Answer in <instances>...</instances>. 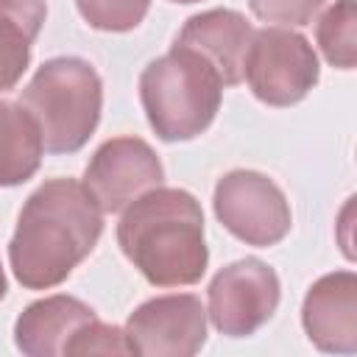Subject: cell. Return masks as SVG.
<instances>
[{
    "label": "cell",
    "mask_w": 357,
    "mask_h": 357,
    "mask_svg": "<svg viewBox=\"0 0 357 357\" xmlns=\"http://www.w3.org/2000/svg\"><path fill=\"white\" fill-rule=\"evenodd\" d=\"M215 209L223 226L251 245H271L290 229L284 195L259 173H229L218 184Z\"/></svg>",
    "instance_id": "cell-6"
},
{
    "label": "cell",
    "mask_w": 357,
    "mask_h": 357,
    "mask_svg": "<svg viewBox=\"0 0 357 357\" xmlns=\"http://www.w3.org/2000/svg\"><path fill=\"white\" fill-rule=\"evenodd\" d=\"M42 20L45 0H0V89L22 75Z\"/></svg>",
    "instance_id": "cell-13"
},
{
    "label": "cell",
    "mask_w": 357,
    "mask_h": 357,
    "mask_svg": "<svg viewBox=\"0 0 357 357\" xmlns=\"http://www.w3.org/2000/svg\"><path fill=\"white\" fill-rule=\"evenodd\" d=\"M89 321H95L89 307L67 296H53L22 312L17 321V343L28 354H64Z\"/></svg>",
    "instance_id": "cell-11"
},
{
    "label": "cell",
    "mask_w": 357,
    "mask_h": 357,
    "mask_svg": "<svg viewBox=\"0 0 357 357\" xmlns=\"http://www.w3.org/2000/svg\"><path fill=\"white\" fill-rule=\"evenodd\" d=\"M251 25L234 11H206L192 17L178 42L181 47L198 53L223 84H237L245 70V53L251 45Z\"/></svg>",
    "instance_id": "cell-10"
},
{
    "label": "cell",
    "mask_w": 357,
    "mask_h": 357,
    "mask_svg": "<svg viewBox=\"0 0 357 357\" xmlns=\"http://www.w3.org/2000/svg\"><path fill=\"white\" fill-rule=\"evenodd\" d=\"M131 351L192 354L204 343V310L192 296H165L139 307L126 332Z\"/></svg>",
    "instance_id": "cell-9"
},
{
    "label": "cell",
    "mask_w": 357,
    "mask_h": 357,
    "mask_svg": "<svg viewBox=\"0 0 357 357\" xmlns=\"http://www.w3.org/2000/svg\"><path fill=\"white\" fill-rule=\"evenodd\" d=\"M20 106L39 126L42 145L47 151H75L98 123L100 81L86 61L56 59L33 75Z\"/></svg>",
    "instance_id": "cell-4"
},
{
    "label": "cell",
    "mask_w": 357,
    "mask_h": 357,
    "mask_svg": "<svg viewBox=\"0 0 357 357\" xmlns=\"http://www.w3.org/2000/svg\"><path fill=\"white\" fill-rule=\"evenodd\" d=\"M178 3H192V0H178Z\"/></svg>",
    "instance_id": "cell-19"
},
{
    "label": "cell",
    "mask_w": 357,
    "mask_h": 357,
    "mask_svg": "<svg viewBox=\"0 0 357 357\" xmlns=\"http://www.w3.org/2000/svg\"><path fill=\"white\" fill-rule=\"evenodd\" d=\"M304 324L324 349L354 346V276H326L312 287L304 304Z\"/></svg>",
    "instance_id": "cell-12"
},
{
    "label": "cell",
    "mask_w": 357,
    "mask_h": 357,
    "mask_svg": "<svg viewBox=\"0 0 357 357\" xmlns=\"http://www.w3.org/2000/svg\"><path fill=\"white\" fill-rule=\"evenodd\" d=\"M254 95L273 106H287L307 95L315 84L318 64L310 45L282 28H268L251 36L245 70Z\"/></svg>",
    "instance_id": "cell-5"
},
{
    "label": "cell",
    "mask_w": 357,
    "mask_h": 357,
    "mask_svg": "<svg viewBox=\"0 0 357 357\" xmlns=\"http://www.w3.org/2000/svg\"><path fill=\"white\" fill-rule=\"evenodd\" d=\"M318 42L326 59L337 67L354 64V3L340 0L318 25Z\"/></svg>",
    "instance_id": "cell-15"
},
{
    "label": "cell",
    "mask_w": 357,
    "mask_h": 357,
    "mask_svg": "<svg viewBox=\"0 0 357 357\" xmlns=\"http://www.w3.org/2000/svg\"><path fill=\"white\" fill-rule=\"evenodd\" d=\"M3 290H6V282H3V271H0V298H3Z\"/></svg>",
    "instance_id": "cell-18"
},
{
    "label": "cell",
    "mask_w": 357,
    "mask_h": 357,
    "mask_svg": "<svg viewBox=\"0 0 357 357\" xmlns=\"http://www.w3.org/2000/svg\"><path fill=\"white\" fill-rule=\"evenodd\" d=\"M100 206L84 184L59 178L39 187L20 215L11 265L22 284H59L95 245Z\"/></svg>",
    "instance_id": "cell-1"
},
{
    "label": "cell",
    "mask_w": 357,
    "mask_h": 357,
    "mask_svg": "<svg viewBox=\"0 0 357 357\" xmlns=\"http://www.w3.org/2000/svg\"><path fill=\"white\" fill-rule=\"evenodd\" d=\"M120 245L153 284L173 287L201 279L206 248L195 198L181 190L137 198L120 223Z\"/></svg>",
    "instance_id": "cell-2"
},
{
    "label": "cell",
    "mask_w": 357,
    "mask_h": 357,
    "mask_svg": "<svg viewBox=\"0 0 357 357\" xmlns=\"http://www.w3.org/2000/svg\"><path fill=\"white\" fill-rule=\"evenodd\" d=\"M279 301V282L257 259L234 262L218 273L209 287V312L220 332L248 335L271 318Z\"/></svg>",
    "instance_id": "cell-7"
},
{
    "label": "cell",
    "mask_w": 357,
    "mask_h": 357,
    "mask_svg": "<svg viewBox=\"0 0 357 357\" xmlns=\"http://www.w3.org/2000/svg\"><path fill=\"white\" fill-rule=\"evenodd\" d=\"M78 8L95 28L126 31L145 17L148 0H78Z\"/></svg>",
    "instance_id": "cell-16"
},
{
    "label": "cell",
    "mask_w": 357,
    "mask_h": 357,
    "mask_svg": "<svg viewBox=\"0 0 357 357\" xmlns=\"http://www.w3.org/2000/svg\"><path fill=\"white\" fill-rule=\"evenodd\" d=\"M324 0H251L257 17L279 25H301L307 22Z\"/></svg>",
    "instance_id": "cell-17"
},
{
    "label": "cell",
    "mask_w": 357,
    "mask_h": 357,
    "mask_svg": "<svg viewBox=\"0 0 357 357\" xmlns=\"http://www.w3.org/2000/svg\"><path fill=\"white\" fill-rule=\"evenodd\" d=\"M220 86L223 81L218 73L198 53L181 45L153 61L139 81L148 120L165 139L201 134L218 112Z\"/></svg>",
    "instance_id": "cell-3"
},
{
    "label": "cell",
    "mask_w": 357,
    "mask_h": 357,
    "mask_svg": "<svg viewBox=\"0 0 357 357\" xmlns=\"http://www.w3.org/2000/svg\"><path fill=\"white\" fill-rule=\"evenodd\" d=\"M162 178V165L142 139L120 137L106 142L92 165L86 167L84 187L103 212H117L137 201L145 190L156 187Z\"/></svg>",
    "instance_id": "cell-8"
},
{
    "label": "cell",
    "mask_w": 357,
    "mask_h": 357,
    "mask_svg": "<svg viewBox=\"0 0 357 357\" xmlns=\"http://www.w3.org/2000/svg\"><path fill=\"white\" fill-rule=\"evenodd\" d=\"M42 134L22 106L0 103V184L28 178L42 156Z\"/></svg>",
    "instance_id": "cell-14"
}]
</instances>
